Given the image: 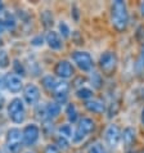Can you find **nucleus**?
Instances as JSON below:
<instances>
[{"label": "nucleus", "mask_w": 144, "mask_h": 153, "mask_svg": "<svg viewBox=\"0 0 144 153\" xmlns=\"http://www.w3.org/2000/svg\"><path fill=\"white\" fill-rule=\"evenodd\" d=\"M0 18H1L4 26H5V30H14L17 26V19L14 14H12L10 12H5L4 10L1 14H0Z\"/></svg>", "instance_id": "18"}, {"label": "nucleus", "mask_w": 144, "mask_h": 153, "mask_svg": "<svg viewBox=\"0 0 144 153\" xmlns=\"http://www.w3.org/2000/svg\"><path fill=\"white\" fill-rule=\"evenodd\" d=\"M5 88V76H0V90Z\"/></svg>", "instance_id": "37"}, {"label": "nucleus", "mask_w": 144, "mask_h": 153, "mask_svg": "<svg viewBox=\"0 0 144 153\" xmlns=\"http://www.w3.org/2000/svg\"><path fill=\"white\" fill-rule=\"evenodd\" d=\"M59 82L61 81H58V79L54 75H45V76H43V79H41V86H43L45 90L52 91V93L57 89Z\"/></svg>", "instance_id": "16"}, {"label": "nucleus", "mask_w": 144, "mask_h": 153, "mask_svg": "<svg viewBox=\"0 0 144 153\" xmlns=\"http://www.w3.org/2000/svg\"><path fill=\"white\" fill-rule=\"evenodd\" d=\"M5 148L9 153H21L23 148L22 131L18 127H10L5 134Z\"/></svg>", "instance_id": "5"}, {"label": "nucleus", "mask_w": 144, "mask_h": 153, "mask_svg": "<svg viewBox=\"0 0 144 153\" xmlns=\"http://www.w3.org/2000/svg\"><path fill=\"white\" fill-rule=\"evenodd\" d=\"M71 59L76 65V67L82 72H91L94 71V59L91 54L85 50H75L71 53Z\"/></svg>", "instance_id": "6"}, {"label": "nucleus", "mask_w": 144, "mask_h": 153, "mask_svg": "<svg viewBox=\"0 0 144 153\" xmlns=\"http://www.w3.org/2000/svg\"><path fill=\"white\" fill-rule=\"evenodd\" d=\"M75 94H76V97H77L79 99H81V100H84V102H86V100L93 99V98H94V90L84 85V86L79 88V89H76Z\"/></svg>", "instance_id": "21"}, {"label": "nucleus", "mask_w": 144, "mask_h": 153, "mask_svg": "<svg viewBox=\"0 0 144 153\" xmlns=\"http://www.w3.org/2000/svg\"><path fill=\"white\" fill-rule=\"evenodd\" d=\"M118 109H120V103H118V100L116 99H112L111 100V103L108 104V107H107V112L108 113V118H112V117H115L117 112H118Z\"/></svg>", "instance_id": "26"}, {"label": "nucleus", "mask_w": 144, "mask_h": 153, "mask_svg": "<svg viewBox=\"0 0 144 153\" xmlns=\"http://www.w3.org/2000/svg\"><path fill=\"white\" fill-rule=\"evenodd\" d=\"M8 117L13 124H23L26 120V108H24V102L21 98H13L7 105Z\"/></svg>", "instance_id": "2"}, {"label": "nucleus", "mask_w": 144, "mask_h": 153, "mask_svg": "<svg viewBox=\"0 0 144 153\" xmlns=\"http://www.w3.org/2000/svg\"><path fill=\"white\" fill-rule=\"evenodd\" d=\"M58 33L61 35L62 37H65V39H67V37L71 36V28L70 26L67 25L65 21H61V22L58 23Z\"/></svg>", "instance_id": "27"}, {"label": "nucleus", "mask_w": 144, "mask_h": 153, "mask_svg": "<svg viewBox=\"0 0 144 153\" xmlns=\"http://www.w3.org/2000/svg\"><path fill=\"white\" fill-rule=\"evenodd\" d=\"M71 35H72V39H73V41H75L77 45H82V44H84V39H82L81 33H80L79 31H73V32L71 33Z\"/></svg>", "instance_id": "34"}, {"label": "nucleus", "mask_w": 144, "mask_h": 153, "mask_svg": "<svg viewBox=\"0 0 144 153\" xmlns=\"http://www.w3.org/2000/svg\"><path fill=\"white\" fill-rule=\"evenodd\" d=\"M68 95H70V85L68 82H59L57 89L53 91V98L54 102H57L59 104H65L68 100Z\"/></svg>", "instance_id": "13"}, {"label": "nucleus", "mask_w": 144, "mask_h": 153, "mask_svg": "<svg viewBox=\"0 0 144 153\" xmlns=\"http://www.w3.org/2000/svg\"><path fill=\"white\" fill-rule=\"evenodd\" d=\"M22 91H23V102L26 104H28V105L39 104L41 93H40V89L36 84H33V82L26 84Z\"/></svg>", "instance_id": "10"}, {"label": "nucleus", "mask_w": 144, "mask_h": 153, "mask_svg": "<svg viewBox=\"0 0 144 153\" xmlns=\"http://www.w3.org/2000/svg\"><path fill=\"white\" fill-rule=\"evenodd\" d=\"M137 70L139 72L144 71V44H143V48H142V52L139 54V58L137 61Z\"/></svg>", "instance_id": "32"}, {"label": "nucleus", "mask_w": 144, "mask_h": 153, "mask_svg": "<svg viewBox=\"0 0 144 153\" xmlns=\"http://www.w3.org/2000/svg\"><path fill=\"white\" fill-rule=\"evenodd\" d=\"M140 153H144V149H143V151H142V152H140Z\"/></svg>", "instance_id": "43"}, {"label": "nucleus", "mask_w": 144, "mask_h": 153, "mask_svg": "<svg viewBox=\"0 0 144 153\" xmlns=\"http://www.w3.org/2000/svg\"><path fill=\"white\" fill-rule=\"evenodd\" d=\"M23 81L22 77L17 76L14 72H9V74L5 75V89H8L10 93L17 94L21 90H23Z\"/></svg>", "instance_id": "11"}, {"label": "nucleus", "mask_w": 144, "mask_h": 153, "mask_svg": "<svg viewBox=\"0 0 144 153\" xmlns=\"http://www.w3.org/2000/svg\"><path fill=\"white\" fill-rule=\"evenodd\" d=\"M140 121H142V124L144 126V108L142 109V114H140Z\"/></svg>", "instance_id": "40"}, {"label": "nucleus", "mask_w": 144, "mask_h": 153, "mask_svg": "<svg viewBox=\"0 0 144 153\" xmlns=\"http://www.w3.org/2000/svg\"><path fill=\"white\" fill-rule=\"evenodd\" d=\"M13 72L19 76V77H23V76H26V67H24V65L22 62L19 61V59H14L13 61Z\"/></svg>", "instance_id": "23"}, {"label": "nucleus", "mask_w": 144, "mask_h": 153, "mask_svg": "<svg viewBox=\"0 0 144 153\" xmlns=\"http://www.w3.org/2000/svg\"><path fill=\"white\" fill-rule=\"evenodd\" d=\"M111 23L112 27L116 30L117 32H124L129 26L130 22V16L129 9L125 1L122 0H115L111 4Z\"/></svg>", "instance_id": "1"}, {"label": "nucleus", "mask_w": 144, "mask_h": 153, "mask_svg": "<svg viewBox=\"0 0 144 153\" xmlns=\"http://www.w3.org/2000/svg\"><path fill=\"white\" fill-rule=\"evenodd\" d=\"M4 105H5V98H4V95L0 93V109H1Z\"/></svg>", "instance_id": "38"}, {"label": "nucleus", "mask_w": 144, "mask_h": 153, "mask_svg": "<svg viewBox=\"0 0 144 153\" xmlns=\"http://www.w3.org/2000/svg\"><path fill=\"white\" fill-rule=\"evenodd\" d=\"M57 146V148L59 151H67L70 148V139L67 138H63L61 135H58L56 138V143H54Z\"/></svg>", "instance_id": "28"}, {"label": "nucleus", "mask_w": 144, "mask_h": 153, "mask_svg": "<svg viewBox=\"0 0 144 153\" xmlns=\"http://www.w3.org/2000/svg\"><path fill=\"white\" fill-rule=\"evenodd\" d=\"M135 140H137V130L131 126H126L121 133V142L124 143L126 149H129L134 146Z\"/></svg>", "instance_id": "15"}, {"label": "nucleus", "mask_w": 144, "mask_h": 153, "mask_svg": "<svg viewBox=\"0 0 144 153\" xmlns=\"http://www.w3.org/2000/svg\"><path fill=\"white\" fill-rule=\"evenodd\" d=\"M84 107L88 112L90 113H95V114H102L107 111V105L103 100L96 99V98H93V99H89L84 103Z\"/></svg>", "instance_id": "14"}, {"label": "nucleus", "mask_w": 144, "mask_h": 153, "mask_svg": "<svg viewBox=\"0 0 144 153\" xmlns=\"http://www.w3.org/2000/svg\"><path fill=\"white\" fill-rule=\"evenodd\" d=\"M41 129L36 124H27L22 130V139H23V146L26 147H33L39 142L40 139Z\"/></svg>", "instance_id": "7"}, {"label": "nucleus", "mask_w": 144, "mask_h": 153, "mask_svg": "<svg viewBox=\"0 0 144 153\" xmlns=\"http://www.w3.org/2000/svg\"><path fill=\"white\" fill-rule=\"evenodd\" d=\"M95 129V122L90 117H81L77 122V127L72 135V143L80 144L85 140Z\"/></svg>", "instance_id": "4"}, {"label": "nucleus", "mask_w": 144, "mask_h": 153, "mask_svg": "<svg viewBox=\"0 0 144 153\" xmlns=\"http://www.w3.org/2000/svg\"><path fill=\"white\" fill-rule=\"evenodd\" d=\"M117 66H118V57L116 52H113V50H105L104 53L100 54L99 61H98V67L103 75L112 76L116 72Z\"/></svg>", "instance_id": "3"}, {"label": "nucleus", "mask_w": 144, "mask_h": 153, "mask_svg": "<svg viewBox=\"0 0 144 153\" xmlns=\"http://www.w3.org/2000/svg\"><path fill=\"white\" fill-rule=\"evenodd\" d=\"M35 114H36V117L39 118L41 122H44L45 120H48V116H46V104L41 103V104L37 105L36 109H35Z\"/></svg>", "instance_id": "29"}, {"label": "nucleus", "mask_w": 144, "mask_h": 153, "mask_svg": "<svg viewBox=\"0 0 144 153\" xmlns=\"http://www.w3.org/2000/svg\"><path fill=\"white\" fill-rule=\"evenodd\" d=\"M89 81H90V85L93 86V89H96V90H99V89L103 88V84H104L103 76H102V74L98 71H91L90 72Z\"/></svg>", "instance_id": "20"}, {"label": "nucleus", "mask_w": 144, "mask_h": 153, "mask_svg": "<svg viewBox=\"0 0 144 153\" xmlns=\"http://www.w3.org/2000/svg\"><path fill=\"white\" fill-rule=\"evenodd\" d=\"M54 76L61 80L71 79L75 75V67L68 59H61L54 66Z\"/></svg>", "instance_id": "8"}, {"label": "nucleus", "mask_w": 144, "mask_h": 153, "mask_svg": "<svg viewBox=\"0 0 144 153\" xmlns=\"http://www.w3.org/2000/svg\"><path fill=\"white\" fill-rule=\"evenodd\" d=\"M4 12V4H3V1H0V14H1Z\"/></svg>", "instance_id": "42"}, {"label": "nucleus", "mask_w": 144, "mask_h": 153, "mask_svg": "<svg viewBox=\"0 0 144 153\" xmlns=\"http://www.w3.org/2000/svg\"><path fill=\"white\" fill-rule=\"evenodd\" d=\"M62 112V105L57 103V102H49L46 104V116H48L49 120H54L57 118Z\"/></svg>", "instance_id": "17"}, {"label": "nucleus", "mask_w": 144, "mask_h": 153, "mask_svg": "<svg viewBox=\"0 0 144 153\" xmlns=\"http://www.w3.org/2000/svg\"><path fill=\"white\" fill-rule=\"evenodd\" d=\"M61 151L57 148L56 144H48L44 149V153H59Z\"/></svg>", "instance_id": "35"}, {"label": "nucleus", "mask_w": 144, "mask_h": 153, "mask_svg": "<svg viewBox=\"0 0 144 153\" xmlns=\"http://www.w3.org/2000/svg\"><path fill=\"white\" fill-rule=\"evenodd\" d=\"M41 133H44V135H46V137H50L53 133H54V122L53 120H45L44 122H41Z\"/></svg>", "instance_id": "25"}, {"label": "nucleus", "mask_w": 144, "mask_h": 153, "mask_svg": "<svg viewBox=\"0 0 144 153\" xmlns=\"http://www.w3.org/2000/svg\"><path fill=\"white\" fill-rule=\"evenodd\" d=\"M140 12H142V16L144 17V1L140 4Z\"/></svg>", "instance_id": "41"}, {"label": "nucleus", "mask_w": 144, "mask_h": 153, "mask_svg": "<svg viewBox=\"0 0 144 153\" xmlns=\"http://www.w3.org/2000/svg\"><path fill=\"white\" fill-rule=\"evenodd\" d=\"M121 133H122V130L116 124L108 125L104 131L105 144H107L109 148H112V149H116L118 147V144L121 143Z\"/></svg>", "instance_id": "9"}, {"label": "nucleus", "mask_w": 144, "mask_h": 153, "mask_svg": "<svg viewBox=\"0 0 144 153\" xmlns=\"http://www.w3.org/2000/svg\"><path fill=\"white\" fill-rule=\"evenodd\" d=\"M45 42V36H41V35H36L31 39V45L33 46H41Z\"/></svg>", "instance_id": "33"}, {"label": "nucleus", "mask_w": 144, "mask_h": 153, "mask_svg": "<svg viewBox=\"0 0 144 153\" xmlns=\"http://www.w3.org/2000/svg\"><path fill=\"white\" fill-rule=\"evenodd\" d=\"M71 17L76 21V22H79V19H80V10H79V8L76 7V5L72 7V9H71Z\"/></svg>", "instance_id": "36"}, {"label": "nucleus", "mask_w": 144, "mask_h": 153, "mask_svg": "<svg viewBox=\"0 0 144 153\" xmlns=\"http://www.w3.org/2000/svg\"><path fill=\"white\" fill-rule=\"evenodd\" d=\"M57 133L58 135H61L63 138H67V139H72V135H73V131H72V127L70 124H65V125L59 126Z\"/></svg>", "instance_id": "24"}, {"label": "nucleus", "mask_w": 144, "mask_h": 153, "mask_svg": "<svg viewBox=\"0 0 144 153\" xmlns=\"http://www.w3.org/2000/svg\"><path fill=\"white\" fill-rule=\"evenodd\" d=\"M9 56H8L7 50H0V68H7L9 66Z\"/></svg>", "instance_id": "31"}, {"label": "nucleus", "mask_w": 144, "mask_h": 153, "mask_svg": "<svg viewBox=\"0 0 144 153\" xmlns=\"http://www.w3.org/2000/svg\"><path fill=\"white\" fill-rule=\"evenodd\" d=\"M27 153H31V152H27Z\"/></svg>", "instance_id": "44"}, {"label": "nucleus", "mask_w": 144, "mask_h": 153, "mask_svg": "<svg viewBox=\"0 0 144 153\" xmlns=\"http://www.w3.org/2000/svg\"><path fill=\"white\" fill-rule=\"evenodd\" d=\"M88 153H107V152H105V148L100 142H95L89 147Z\"/></svg>", "instance_id": "30"}, {"label": "nucleus", "mask_w": 144, "mask_h": 153, "mask_svg": "<svg viewBox=\"0 0 144 153\" xmlns=\"http://www.w3.org/2000/svg\"><path fill=\"white\" fill-rule=\"evenodd\" d=\"M5 31V26H4V23H3V21H1V18H0V35Z\"/></svg>", "instance_id": "39"}, {"label": "nucleus", "mask_w": 144, "mask_h": 153, "mask_svg": "<svg viewBox=\"0 0 144 153\" xmlns=\"http://www.w3.org/2000/svg\"><path fill=\"white\" fill-rule=\"evenodd\" d=\"M40 21H41V25L45 27V28H50L54 25V17L52 10L49 9H45L40 13Z\"/></svg>", "instance_id": "22"}, {"label": "nucleus", "mask_w": 144, "mask_h": 153, "mask_svg": "<svg viewBox=\"0 0 144 153\" xmlns=\"http://www.w3.org/2000/svg\"><path fill=\"white\" fill-rule=\"evenodd\" d=\"M45 42L50 49L56 50V52H59V50L63 49L62 36L57 31H54V30H48V32L45 33Z\"/></svg>", "instance_id": "12"}, {"label": "nucleus", "mask_w": 144, "mask_h": 153, "mask_svg": "<svg viewBox=\"0 0 144 153\" xmlns=\"http://www.w3.org/2000/svg\"><path fill=\"white\" fill-rule=\"evenodd\" d=\"M66 117H67V120H68L70 124H76V122H79V120H80L79 111L73 103H68L66 105Z\"/></svg>", "instance_id": "19"}]
</instances>
